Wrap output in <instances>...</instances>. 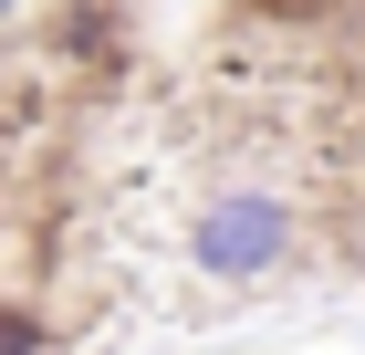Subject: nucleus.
I'll use <instances>...</instances> for the list:
<instances>
[{
    "label": "nucleus",
    "instance_id": "3",
    "mask_svg": "<svg viewBox=\"0 0 365 355\" xmlns=\"http://www.w3.org/2000/svg\"><path fill=\"white\" fill-rule=\"evenodd\" d=\"M11 11H21V0H0V21H11Z\"/></svg>",
    "mask_w": 365,
    "mask_h": 355
},
{
    "label": "nucleus",
    "instance_id": "1",
    "mask_svg": "<svg viewBox=\"0 0 365 355\" xmlns=\"http://www.w3.org/2000/svg\"><path fill=\"white\" fill-rule=\"evenodd\" d=\"M188 261H198V272H220V282L282 272V261H292V199H272V189H230V199H209V209H198V230H188Z\"/></svg>",
    "mask_w": 365,
    "mask_h": 355
},
{
    "label": "nucleus",
    "instance_id": "2",
    "mask_svg": "<svg viewBox=\"0 0 365 355\" xmlns=\"http://www.w3.org/2000/svg\"><path fill=\"white\" fill-rule=\"evenodd\" d=\"M42 334H31V314H0V355H31Z\"/></svg>",
    "mask_w": 365,
    "mask_h": 355
}]
</instances>
